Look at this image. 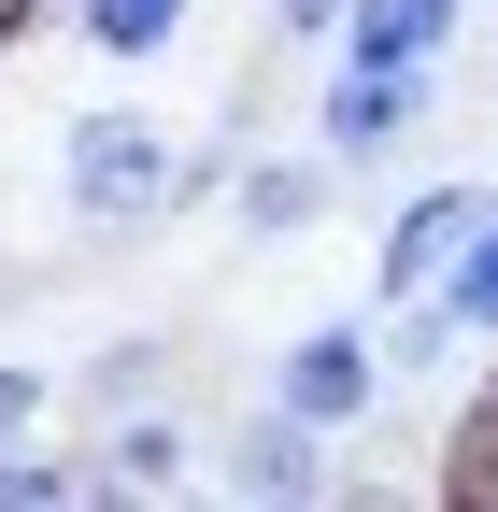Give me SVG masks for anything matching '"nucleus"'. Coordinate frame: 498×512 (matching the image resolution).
Listing matches in <instances>:
<instances>
[{"mask_svg": "<svg viewBox=\"0 0 498 512\" xmlns=\"http://www.w3.org/2000/svg\"><path fill=\"white\" fill-rule=\"evenodd\" d=\"M228 171H242L228 143H185V128H171V114H143V100H100V114L57 128V214H72L86 242L171 228L185 200H214Z\"/></svg>", "mask_w": 498, "mask_h": 512, "instance_id": "1", "label": "nucleus"}, {"mask_svg": "<svg viewBox=\"0 0 498 512\" xmlns=\"http://www.w3.org/2000/svg\"><path fill=\"white\" fill-rule=\"evenodd\" d=\"M57 498H100V470H86V456H43V441H15V456H0V512H57Z\"/></svg>", "mask_w": 498, "mask_h": 512, "instance_id": "11", "label": "nucleus"}, {"mask_svg": "<svg viewBox=\"0 0 498 512\" xmlns=\"http://www.w3.org/2000/svg\"><path fill=\"white\" fill-rule=\"evenodd\" d=\"M214 484H228V498H257V512H314V498L342 484V441H328V427H299L285 399H257V413L214 441Z\"/></svg>", "mask_w": 498, "mask_h": 512, "instance_id": "5", "label": "nucleus"}, {"mask_svg": "<svg viewBox=\"0 0 498 512\" xmlns=\"http://www.w3.org/2000/svg\"><path fill=\"white\" fill-rule=\"evenodd\" d=\"M456 29H470V0H356L328 57H385V72H442V57H456Z\"/></svg>", "mask_w": 498, "mask_h": 512, "instance_id": "8", "label": "nucleus"}, {"mask_svg": "<svg viewBox=\"0 0 498 512\" xmlns=\"http://www.w3.org/2000/svg\"><path fill=\"white\" fill-rule=\"evenodd\" d=\"M427 114H442V72H385V57H328L314 86V143L342 171H385L399 143H427Z\"/></svg>", "mask_w": 498, "mask_h": 512, "instance_id": "3", "label": "nucleus"}, {"mask_svg": "<svg viewBox=\"0 0 498 512\" xmlns=\"http://www.w3.org/2000/svg\"><path fill=\"white\" fill-rule=\"evenodd\" d=\"M442 299H456V328H470V342H498V214L470 228V256L442 271Z\"/></svg>", "mask_w": 498, "mask_h": 512, "instance_id": "12", "label": "nucleus"}, {"mask_svg": "<svg viewBox=\"0 0 498 512\" xmlns=\"http://www.w3.org/2000/svg\"><path fill=\"white\" fill-rule=\"evenodd\" d=\"M257 399H285L299 427H328V441H356L370 413L399 399V370H385V328H370V313H328V328H299L285 356H271V384Z\"/></svg>", "mask_w": 498, "mask_h": 512, "instance_id": "2", "label": "nucleus"}, {"mask_svg": "<svg viewBox=\"0 0 498 512\" xmlns=\"http://www.w3.org/2000/svg\"><path fill=\"white\" fill-rule=\"evenodd\" d=\"M484 214H498V185H470V171H427L413 200L385 214V242H370V299H427V285H442L456 256H470V228H484Z\"/></svg>", "mask_w": 498, "mask_h": 512, "instance_id": "4", "label": "nucleus"}, {"mask_svg": "<svg viewBox=\"0 0 498 512\" xmlns=\"http://www.w3.org/2000/svg\"><path fill=\"white\" fill-rule=\"evenodd\" d=\"M43 413H57V384L0 356V456H15V441H43Z\"/></svg>", "mask_w": 498, "mask_h": 512, "instance_id": "13", "label": "nucleus"}, {"mask_svg": "<svg viewBox=\"0 0 498 512\" xmlns=\"http://www.w3.org/2000/svg\"><path fill=\"white\" fill-rule=\"evenodd\" d=\"M328 200H342V157H328V143H299V157H242V171H228V214L257 228V242H285V228H314Z\"/></svg>", "mask_w": 498, "mask_h": 512, "instance_id": "7", "label": "nucleus"}, {"mask_svg": "<svg viewBox=\"0 0 498 512\" xmlns=\"http://www.w3.org/2000/svg\"><path fill=\"white\" fill-rule=\"evenodd\" d=\"M57 15H72V43H86V57L143 72V57H171L185 29H200V0H57Z\"/></svg>", "mask_w": 498, "mask_h": 512, "instance_id": "9", "label": "nucleus"}, {"mask_svg": "<svg viewBox=\"0 0 498 512\" xmlns=\"http://www.w3.org/2000/svg\"><path fill=\"white\" fill-rule=\"evenodd\" d=\"M157 370H171L157 342H114V356L86 370V399H100V413H129V399H143V384H157Z\"/></svg>", "mask_w": 498, "mask_h": 512, "instance_id": "14", "label": "nucleus"}, {"mask_svg": "<svg viewBox=\"0 0 498 512\" xmlns=\"http://www.w3.org/2000/svg\"><path fill=\"white\" fill-rule=\"evenodd\" d=\"M86 470H100V498H171L185 470H200V427H185V413H157V399H129V413L86 441Z\"/></svg>", "mask_w": 498, "mask_h": 512, "instance_id": "6", "label": "nucleus"}, {"mask_svg": "<svg viewBox=\"0 0 498 512\" xmlns=\"http://www.w3.org/2000/svg\"><path fill=\"white\" fill-rule=\"evenodd\" d=\"M342 15H356V0H271V43H299V57H328V43H342Z\"/></svg>", "mask_w": 498, "mask_h": 512, "instance_id": "15", "label": "nucleus"}, {"mask_svg": "<svg viewBox=\"0 0 498 512\" xmlns=\"http://www.w3.org/2000/svg\"><path fill=\"white\" fill-rule=\"evenodd\" d=\"M370 328H385V370H399V384H442V370L470 356V328H456L442 285H427V299H370Z\"/></svg>", "mask_w": 498, "mask_h": 512, "instance_id": "10", "label": "nucleus"}]
</instances>
